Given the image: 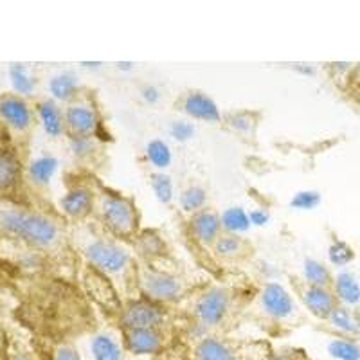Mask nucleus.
<instances>
[{"instance_id": "2", "label": "nucleus", "mask_w": 360, "mask_h": 360, "mask_svg": "<svg viewBox=\"0 0 360 360\" xmlns=\"http://www.w3.org/2000/svg\"><path fill=\"white\" fill-rule=\"evenodd\" d=\"M272 353L247 349L220 337L205 335L193 348V360H269Z\"/></svg>"}, {"instance_id": "43", "label": "nucleus", "mask_w": 360, "mask_h": 360, "mask_svg": "<svg viewBox=\"0 0 360 360\" xmlns=\"http://www.w3.org/2000/svg\"><path fill=\"white\" fill-rule=\"evenodd\" d=\"M82 65L83 67H89V69H98V67H101L103 65V63L101 62H83L82 63Z\"/></svg>"}, {"instance_id": "35", "label": "nucleus", "mask_w": 360, "mask_h": 360, "mask_svg": "<svg viewBox=\"0 0 360 360\" xmlns=\"http://www.w3.org/2000/svg\"><path fill=\"white\" fill-rule=\"evenodd\" d=\"M195 131H197V128L188 119H179V121H173L169 124V135L176 143H188V141H191L195 137Z\"/></svg>"}, {"instance_id": "5", "label": "nucleus", "mask_w": 360, "mask_h": 360, "mask_svg": "<svg viewBox=\"0 0 360 360\" xmlns=\"http://www.w3.org/2000/svg\"><path fill=\"white\" fill-rule=\"evenodd\" d=\"M166 321V311L152 299H135L124 304L119 311V323L123 330H150L162 328Z\"/></svg>"}, {"instance_id": "26", "label": "nucleus", "mask_w": 360, "mask_h": 360, "mask_svg": "<svg viewBox=\"0 0 360 360\" xmlns=\"http://www.w3.org/2000/svg\"><path fill=\"white\" fill-rule=\"evenodd\" d=\"M205 202H207V191L202 186L197 184L186 188L179 197L180 207H182L184 213L189 214H195L198 211H202L205 207Z\"/></svg>"}, {"instance_id": "9", "label": "nucleus", "mask_w": 360, "mask_h": 360, "mask_svg": "<svg viewBox=\"0 0 360 360\" xmlns=\"http://www.w3.org/2000/svg\"><path fill=\"white\" fill-rule=\"evenodd\" d=\"M166 346L160 328H150V330H123V348L131 355H159Z\"/></svg>"}, {"instance_id": "19", "label": "nucleus", "mask_w": 360, "mask_h": 360, "mask_svg": "<svg viewBox=\"0 0 360 360\" xmlns=\"http://www.w3.org/2000/svg\"><path fill=\"white\" fill-rule=\"evenodd\" d=\"M79 79L78 76L70 70L56 74L49 82V92L56 101H70L74 96L78 94Z\"/></svg>"}, {"instance_id": "38", "label": "nucleus", "mask_w": 360, "mask_h": 360, "mask_svg": "<svg viewBox=\"0 0 360 360\" xmlns=\"http://www.w3.org/2000/svg\"><path fill=\"white\" fill-rule=\"evenodd\" d=\"M53 360H83V359L78 353V349L69 346V344H63V346H58L56 348Z\"/></svg>"}, {"instance_id": "25", "label": "nucleus", "mask_w": 360, "mask_h": 360, "mask_svg": "<svg viewBox=\"0 0 360 360\" xmlns=\"http://www.w3.org/2000/svg\"><path fill=\"white\" fill-rule=\"evenodd\" d=\"M20 179V162L13 153L0 152V189H9Z\"/></svg>"}, {"instance_id": "42", "label": "nucleus", "mask_w": 360, "mask_h": 360, "mask_svg": "<svg viewBox=\"0 0 360 360\" xmlns=\"http://www.w3.org/2000/svg\"><path fill=\"white\" fill-rule=\"evenodd\" d=\"M117 69L119 70H131V69H134V63H131V62H119Z\"/></svg>"}, {"instance_id": "31", "label": "nucleus", "mask_w": 360, "mask_h": 360, "mask_svg": "<svg viewBox=\"0 0 360 360\" xmlns=\"http://www.w3.org/2000/svg\"><path fill=\"white\" fill-rule=\"evenodd\" d=\"M328 321L332 323L333 328L340 330L344 333H349V335H355L359 332V326H356V321H355V315L348 310V308L344 307H335L333 311L330 314Z\"/></svg>"}, {"instance_id": "27", "label": "nucleus", "mask_w": 360, "mask_h": 360, "mask_svg": "<svg viewBox=\"0 0 360 360\" xmlns=\"http://www.w3.org/2000/svg\"><path fill=\"white\" fill-rule=\"evenodd\" d=\"M150 188H152L157 202H160V204H172L173 198H175V186H173V180L168 173L153 172L150 175Z\"/></svg>"}, {"instance_id": "1", "label": "nucleus", "mask_w": 360, "mask_h": 360, "mask_svg": "<svg viewBox=\"0 0 360 360\" xmlns=\"http://www.w3.org/2000/svg\"><path fill=\"white\" fill-rule=\"evenodd\" d=\"M0 227L6 233L18 236L37 247H51L58 242V224L44 214L25 209H4L0 211Z\"/></svg>"}, {"instance_id": "10", "label": "nucleus", "mask_w": 360, "mask_h": 360, "mask_svg": "<svg viewBox=\"0 0 360 360\" xmlns=\"http://www.w3.org/2000/svg\"><path fill=\"white\" fill-rule=\"evenodd\" d=\"M259 301H262L263 311L276 321L288 319L295 311L294 297L281 283H266L259 295Z\"/></svg>"}, {"instance_id": "16", "label": "nucleus", "mask_w": 360, "mask_h": 360, "mask_svg": "<svg viewBox=\"0 0 360 360\" xmlns=\"http://www.w3.org/2000/svg\"><path fill=\"white\" fill-rule=\"evenodd\" d=\"M303 301L304 307L310 310V314L319 317V319H328L333 308L337 307L335 295L328 290L326 287H310L308 285L303 290Z\"/></svg>"}, {"instance_id": "17", "label": "nucleus", "mask_w": 360, "mask_h": 360, "mask_svg": "<svg viewBox=\"0 0 360 360\" xmlns=\"http://www.w3.org/2000/svg\"><path fill=\"white\" fill-rule=\"evenodd\" d=\"M38 117L49 137H60L65 131V115L53 99H45L38 105Z\"/></svg>"}, {"instance_id": "22", "label": "nucleus", "mask_w": 360, "mask_h": 360, "mask_svg": "<svg viewBox=\"0 0 360 360\" xmlns=\"http://www.w3.org/2000/svg\"><path fill=\"white\" fill-rule=\"evenodd\" d=\"M144 155H146V160L152 164L157 172L168 169L173 162L172 148H169V144L162 139L148 141L146 148H144Z\"/></svg>"}, {"instance_id": "37", "label": "nucleus", "mask_w": 360, "mask_h": 360, "mask_svg": "<svg viewBox=\"0 0 360 360\" xmlns=\"http://www.w3.org/2000/svg\"><path fill=\"white\" fill-rule=\"evenodd\" d=\"M249 220L252 227H263L270 221V213L263 207H254L249 211Z\"/></svg>"}, {"instance_id": "12", "label": "nucleus", "mask_w": 360, "mask_h": 360, "mask_svg": "<svg viewBox=\"0 0 360 360\" xmlns=\"http://www.w3.org/2000/svg\"><path fill=\"white\" fill-rule=\"evenodd\" d=\"M189 227H191V233L197 242L204 243V245H214V242L221 234L220 214L211 209H202L198 213L191 214Z\"/></svg>"}, {"instance_id": "13", "label": "nucleus", "mask_w": 360, "mask_h": 360, "mask_svg": "<svg viewBox=\"0 0 360 360\" xmlns=\"http://www.w3.org/2000/svg\"><path fill=\"white\" fill-rule=\"evenodd\" d=\"M65 127L70 135H96L99 128V117L89 105H70L65 112Z\"/></svg>"}, {"instance_id": "15", "label": "nucleus", "mask_w": 360, "mask_h": 360, "mask_svg": "<svg viewBox=\"0 0 360 360\" xmlns=\"http://www.w3.org/2000/svg\"><path fill=\"white\" fill-rule=\"evenodd\" d=\"M92 205H94V193L89 188H83V186L69 189L60 198V207L70 218L86 217L92 211Z\"/></svg>"}, {"instance_id": "44", "label": "nucleus", "mask_w": 360, "mask_h": 360, "mask_svg": "<svg viewBox=\"0 0 360 360\" xmlns=\"http://www.w3.org/2000/svg\"><path fill=\"white\" fill-rule=\"evenodd\" d=\"M355 321H356V326H359V332H360V310L355 311Z\"/></svg>"}, {"instance_id": "6", "label": "nucleus", "mask_w": 360, "mask_h": 360, "mask_svg": "<svg viewBox=\"0 0 360 360\" xmlns=\"http://www.w3.org/2000/svg\"><path fill=\"white\" fill-rule=\"evenodd\" d=\"M139 285L144 295L155 303H173L182 295V281L162 270L144 269L139 274Z\"/></svg>"}, {"instance_id": "23", "label": "nucleus", "mask_w": 360, "mask_h": 360, "mask_svg": "<svg viewBox=\"0 0 360 360\" xmlns=\"http://www.w3.org/2000/svg\"><path fill=\"white\" fill-rule=\"evenodd\" d=\"M58 169V159L53 155H40L29 164V176L34 184L47 186Z\"/></svg>"}, {"instance_id": "33", "label": "nucleus", "mask_w": 360, "mask_h": 360, "mask_svg": "<svg viewBox=\"0 0 360 360\" xmlns=\"http://www.w3.org/2000/svg\"><path fill=\"white\" fill-rule=\"evenodd\" d=\"M321 193L314 191V189H303V191L294 193V197L290 198V207L295 211H314L315 207H319L321 204Z\"/></svg>"}, {"instance_id": "3", "label": "nucleus", "mask_w": 360, "mask_h": 360, "mask_svg": "<svg viewBox=\"0 0 360 360\" xmlns=\"http://www.w3.org/2000/svg\"><path fill=\"white\" fill-rule=\"evenodd\" d=\"M90 266L105 276H119L130 266L131 256L124 247L110 240H94L85 249Z\"/></svg>"}, {"instance_id": "32", "label": "nucleus", "mask_w": 360, "mask_h": 360, "mask_svg": "<svg viewBox=\"0 0 360 360\" xmlns=\"http://www.w3.org/2000/svg\"><path fill=\"white\" fill-rule=\"evenodd\" d=\"M328 352L337 360H360V346L355 340L333 339L328 346Z\"/></svg>"}, {"instance_id": "29", "label": "nucleus", "mask_w": 360, "mask_h": 360, "mask_svg": "<svg viewBox=\"0 0 360 360\" xmlns=\"http://www.w3.org/2000/svg\"><path fill=\"white\" fill-rule=\"evenodd\" d=\"M9 79H11V85L15 89V92L18 94H31L34 90V78L31 76L29 69L22 63H15V65L9 67Z\"/></svg>"}, {"instance_id": "20", "label": "nucleus", "mask_w": 360, "mask_h": 360, "mask_svg": "<svg viewBox=\"0 0 360 360\" xmlns=\"http://www.w3.org/2000/svg\"><path fill=\"white\" fill-rule=\"evenodd\" d=\"M220 224L221 231H225L227 234H238V236L247 233L252 227L249 220V213L243 207H240V205L224 209L220 214Z\"/></svg>"}, {"instance_id": "30", "label": "nucleus", "mask_w": 360, "mask_h": 360, "mask_svg": "<svg viewBox=\"0 0 360 360\" xmlns=\"http://www.w3.org/2000/svg\"><path fill=\"white\" fill-rule=\"evenodd\" d=\"M69 150L76 159H89L98 150V139L96 135H70Z\"/></svg>"}, {"instance_id": "18", "label": "nucleus", "mask_w": 360, "mask_h": 360, "mask_svg": "<svg viewBox=\"0 0 360 360\" xmlns=\"http://www.w3.org/2000/svg\"><path fill=\"white\" fill-rule=\"evenodd\" d=\"M94 360H124V348L110 333H98L90 344Z\"/></svg>"}, {"instance_id": "34", "label": "nucleus", "mask_w": 360, "mask_h": 360, "mask_svg": "<svg viewBox=\"0 0 360 360\" xmlns=\"http://www.w3.org/2000/svg\"><path fill=\"white\" fill-rule=\"evenodd\" d=\"M355 258V252H353L352 247L348 245L342 240H333L330 249H328V259L330 263L335 266H346L353 262Z\"/></svg>"}, {"instance_id": "21", "label": "nucleus", "mask_w": 360, "mask_h": 360, "mask_svg": "<svg viewBox=\"0 0 360 360\" xmlns=\"http://www.w3.org/2000/svg\"><path fill=\"white\" fill-rule=\"evenodd\" d=\"M335 295L344 304H359L360 303V283L352 272L342 270L335 278Z\"/></svg>"}, {"instance_id": "11", "label": "nucleus", "mask_w": 360, "mask_h": 360, "mask_svg": "<svg viewBox=\"0 0 360 360\" xmlns=\"http://www.w3.org/2000/svg\"><path fill=\"white\" fill-rule=\"evenodd\" d=\"M182 110L188 117L204 121V123H220L221 121V112L218 103L202 90H191L184 96Z\"/></svg>"}, {"instance_id": "14", "label": "nucleus", "mask_w": 360, "mask_h": 360, "mask_svg": "<svg viewBox=\"0 0 360 360\" xmlns=\"http://www.w3.org/2000/svg\"><path fill=\"white\" fill-rule=\"evenodd\" d=\"M0 117L15 130H25L33 121V114L27 103L20 96H4L0 98Z\"/></svg>"}, {"instance_id": "40", "label": "nucleus", "mask_w": 360, "mask_h": 360, "mask_svg": "<svg viewBox=\"0 0 360 360\" xmlns=\"http://www.w3.org/2000/svg\"><path fill=\"white\" fill-rule=\"evenodd\" d=\"M294 70L299 74H303V76H314L315 74L314 67L304 65V63H297V65H294Z\"/></svg>"}, {"instance_id": "28", "label": "nucleus", "mask_w": 360, "mask_h": 360, "mask_svg": "<svg viewBox=\"0 0 360 360\" xmlns=\"http://www.w3.org/2000/svg\"><path fill=\"white\" fill-rule=\"evenodd\" d=\"M213 247L220 258H238L245 252V242L238 234H220Z\"/></svg>"}, {"instance_id": "41", "label": "nucleus", "mask_w": 360, "mask_h": 360, "mask_svg": "<svg viewBox=\"0 0 360 360\" xmlns=\"http://www.w3.org/2000/svg\"><path fill=\"white\" fill-rule=\"evenodd\" d=\"M11 360H34V359L31 355H27V353H15V355L11 356Z\"/></svg>"}, {"instance_id": "4", "label": "nucleus", "mask_w": 360, "mask_h": 360, "mask_svg": "<svg viewBox=\"0 0 360 360\" xmlns=\"http://www.w3.org/2000/svg\"><path fill=\"white\" fill-rule=\"evenodd\" d=\"M103 224L117 236H130L137 227V211L130 198L121 195H107L99 205Z\"/></svg>"}, {"instance_id": "8", "label": "nucleus", "mask_w": 360, "mask_h": 360, "mask_svg": "<svg viewBox=\"0 0 360 360\" xmlns=\"http://www.w3.org/2000/svg\"><path fill=\"white\" fill-rule=\"evenodd\" d=\"M85 283L86 294L94 299L96 303L103 308V310L112 311V314H119L121 311V301H119V295L115 292L114 285L108 281V278L105 274H101L99 270L89 266L85 272Z\"/></svg>"}, {"instance_id": "7", "label": "nucleus", "mask_w": 360, "mask_h": 360, "mask_svg": "<svg viewBox=\"0 0 360 360\" xmlns=\"http://www.w3.org/2000/svg\"><path fill=\"white\" fill-rule=\"evenodd\" d=\"M231 295L224 288H211L198 297L195 304V319L200 326L213 328L224 323L225 315L229 314Z\"/></svg>"}, {"instance_id": "36", "label": "nucleus", "mask_w": 360, "mask_h": 360, "mask_svg": "<svg viewBox=\"0 0 360 360\" xmlns=\"http://www.w3.org/2000/svg\"><path fill=\"white\" fill-rule=\"evenodd\" d=\"M229 127L234 131H240V134H249L254 128V119L247 112H238V114H233L229 117Z\"/></svg>"}, {"instance_id": "39", "label": "nucleus", "mask_w": 360, "mask_h": 360, "mask_svg": "<svg viewBox=\"0 0 360 360\" xmlns=\"http://www.w3.org/2000/svg\"><path fill=\"white\" fill-rule=\"evenodd\" d=\"M141 98L148 105H157L160 101V90L155 85H143L141 89Z\"/></svg>"}, {"instance_id": "24", "label": "nucleus", "mask_w": 360, "mask_h": 360, "mask_svg": "<svg viewBox=\"0 0 360 360\" xmlns=\"http://www.w3.org/2000/svg\"><path fill=\"white\" fill-rule=\"evenodd\" d=\"M303 276L310 287H328L332 283V274L319 259L307 258L303 262Z\"/></svg>"}]
</instances>
